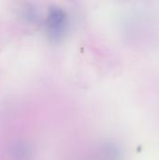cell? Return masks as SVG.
I'll list each match as a JSON object with an SVG mask.
<instances>
[{
  "label": "cell",
  "mask_w": 159,
  "mask_h": 160,
  "mask_svg": "<svg viewBox=\"0 0 159 160\" xmlns=\"http://www.w3.org/2000/svg\"><path fill=\"white\" fill-rule=\"evenodd\" d=\"M66 22V13L63 9L58 8H52L49 11V16L47 19L48 25L52 30H59L62 28Z\"/></svg>",
  "instance_id": "obj_1"
}]
</instances>
